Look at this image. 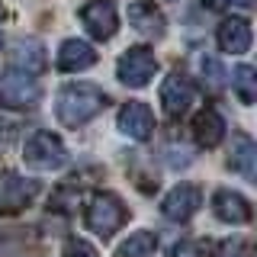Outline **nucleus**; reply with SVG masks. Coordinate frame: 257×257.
I'll list each match as a JSON object with an SVG mask.
<instances>
[{
	"label": "nucleus",
	"mask_w": 257,
	"mask_h": 257,
	"mask_svg": "<svg viewBox=\"0 0 257 257\" xmlns=\"http://www.w3.org/2000/svg\"><path fill=\"white\" fill-rule=\"evenodd\" d=\"M39 196V180H26L20 174H0V212L16 215Z\"/></svg>",
	"instance_id": "nucleus-5"
},
{
	"label": "nucleus",
	"mask_w": 257,
	"mask_h": 257,
	"mask_svg": "<svg viewBox=\"0 0 257 257\" xmlns=\"http://www.w3.org/2000/svg\"><path fill=\"white\" fill-rule=\"evenodd\" d=\"M215 257H257V251H254L251 241H244V238H228L215 247Z\"/></svg>",
	"instance_id": "nucleus-21"
},
{
	"label": "nucleus",
	"mask_w": 257,
	"mask_h": 257,
	"mask_svg": "<svg viewBox=\"0 0 257 257\" xmlns=\"http://www.w3.org/2000/svg\"><path fill=\"white\" fill-rule=\"evenodd\" d=\"M235 90L241 103H257V68L238 64L235 68Z\"/></svg>",
	"instance_id": "nucleus-19"
},
{
	"label": "nucleus",
	"mask_w": 257,
	"mask_h": 257,
	"mask_svg": "<svg viewBox=\"0 0 257 257\" xmlns=\"http://www.w3.org/2000/svg\"><path fill=\"white\" fill-rule=\"evenodd\" d=\"M212 212L219 222H228V225H244L251 219V209H247L244 196H238L231 190H219L212 196Z\"/></svg>",
	"instance_id": "nucleus-12"
},
{
	"label": "nucleus",
	"mask_w": 257,
	"mask_h": 257,
	"mask_svg": "<svg viewBox=\"0 0 257 257\" xmlns=\"http://www.w3.org/2000/svg\"><path fill=\"white\" fill-rule=\"evenodd\" d=\"M193 135L203 148H215L222 139H225V122L215 109H203L196 119H193Z\"/></svg>",
	"instance_id": "nucleus-15"
},
{
	"label": "nucleus",
	"mask_w": 257,
	"mask_h": 257,
	"mask_svg": "<svg viewBox=\"0 0 257 257\" xmlns=\"http://www.w3.org/2000/svg\"><path fill=\"white\" fill-rule=\"evenodd\" d=\"M215 36H219V45L231 55H244L251 48V26H247V20H238V16L225 20Z\"/></svg>",
	"instance_id": "nucleus-13"
},
{
	"label": "nucleus",
	"mask_w": 257,
	"mask_h": 257,
	"mask_svg": "<svg viewBox=\"0 0 257 257\" xmlns=\"http://www.w3.org/2000/svg\"><path fill=\"white\" fill-rule=\"evenodd\" d=\"M206 7H212V10H222V7H228V0H203Z\"/></svg>",
	"instance_id": "nucleus-24"
},
{
	"label": "nucleus",
	"mask_w": 257,
	"mask_h": 257,
	"mask_svg": "<svg viewBox=\"0 0 257 257\" xmlns=\"http://www.w3.org/2000/svg\"><path fill=\"white\" fill-rule=\"evenodd\" d=\"M193 96H196V87H193V80L187 74H180V71L167 74L164 87H161V103H164L167 116H183L190 109Z\"/></svg>",
	"instance_id": "nucleus-8"
},
{
	"label": "nucleus",
	"mask_w": 257,
	"mask_h": 257,
	"mask_svg": "<svg viewBox=\"0 0 257 257\" xmlns=\"http://www.w3.org/2000/svg\"><path fill=\"white\" fill-rule=\"evenodd\" d=\"M167 257H203V251H199V244H193V241H177L171 251H167Z\"/></svg>",
	"instance_id": "nucleus-22"
},
{
	"label": "nucleus",
	"mask_w": 257,
	"mask_h": 257,
	"mask_svg": "<svg viewBox=\"0 0 257 257\" xmlns=\"http://www.w3.org/2000/svg\"><path fill=\"white\" fill-rule=\"evenodd\" d=\"M13 64L23 71H29V74H39V71L45 68V52L39 42H20L13 48Z\"/></svg>",
	"instance_id": "nucleus-17"
},
{
	"label": "nucleus",
	"mask_w": 257,
	"mask_h": 257,
	"mask_svg": "<svg viewBox=\"0 0 257 257\" xmlns=\"http://www.w3.org/2000/svg\"><path fill=\"white\" fill-rule=\"evenodd\" d=\"M199 74H203V80H206V87L209 90H222V84H225V68L215 58H199Z\"/></svg>",
	"instance_id": "nucleus-20"
},
{
	"label": "nucleus",
	"mask_w": 257,
	"mask_h": 257,
	"mask_svg": "<svg viewBox=\"0 0 257 257\" xmlns=\"http://www.w3.org/2000/svg\"><path fill=\"white\" fill-rule=\"evenodd\" d=\"M39 100V84L32 80L29 71L23 68H7L4 74H0V103L10 109H26L32 103Z\"/></svg>",
	"instance_id": "nucleus-4"
},
{
	"label": "nucleus",
	"mask_w": 257,
	"mask_h": 257,
	"mask_svg": "<svg viewBox=\"0 0 257 257\" xmlns=\"http://www.w3.org/2000/svg\"><path fill=\"white\" fill-rule=\"evenodd\" d=\"M231 167L244 177V180L257 183V145L251 139H244V135H238L235 139V148H231Z\"/></svg>",
	"instance_id": "nucleus-16"
},
{
	"label": "nucleus",
	"mask_w": 257,
	"mask_h": 257,
	"mask_svg": "<svg viewBox=\"0 0 257 257\" xmlns=\"http://www.w3.org/2000/svg\"><path fill=\"white\" fill-rule=\"evenodd\" d=\"M128 23H132L142 36H148V39H161L164 29H167L164 13H161L155 4H148V0H135V4L128 7Z\"/></svg>",
	"instance_id": "nucleus-11"
},
{
	"label": "nucleus",
	"mask_w": 257,
	"mask_h": 257,
	"mask_svg": "<svg viewBox=\"0 0 257 257\" xmlns=\"http://www.w3.org/2000/svg\"><path fill=\"white\" fill-rule=\"evenodd\" d=\"M119 128L135 142H148L151 132H155V116H151V109L145 103H128L119 112Z\"/></svg>",
	"instance_id": "nucleus-10"
},
{
	"label": "nucleus",
	"mask_w": 257,
	"mask_h": 257,
	"mask_svg": "<svg viewBox=\"0 0 257 257\" xmlns=\"http://www.w3.org/2000/svg\"><path fill=\"white\" fill-rule=\"evenodd\" d=\"M116 74L125 87H145L151 80V74H155V55H151V48H145V45L128 48L122 58H119Z\"/></svg>",
	"instance_id": "nucleus-6"
},
{
	"label": "nucleus",
	"mask_w": 257,
	"mask_h": 257,
	"mask_svg": "<svg viewBox=\"0 0 257 257\" xmlns=\"http://www.w3.org/2000/svg\"><path fill=\"white\" fill-rule=\"evenodd\" d=\"M125 222V206L119 203L112 193H100L87 206V228L100 238H109L119 231V225Z\"/></svg>",
	"instance_id": "nucleus-3"
},
{
	"label": "nucleus",
	"mask_w": 257,
	"mask_h": 257,
	"mask_svg": "<svg viewBox=\"0 0 257 257\" xmlns=\"http://www.w3.org/2000/svg\"><path fill=\"white\" fill-rule=\"evenodd\" d=\"M64 257H96V251L87 241H71V244L64 247Z\"/></svg>",
	"instance_id": "nucleus-23"
},
{
	"label": "nucleus",
	"mask_w": 257,
	"mask_h": 257,
	"mask_svg": "<svg viewBox=\"0 0 257 257\" xmlns=\"http://www.w3.org/2000/svg\"><path fill=\"white\" fill-rule=\"evenodd\" d=\"M96 61V52L80 39H68L58 52V71H84Z\"/></svg>",
	"instance_id": "nucleus-14"
},
{
	"label": "nucleus",
	"mask_w": 257,
	"mask_h": 257,
	"mask_svg": "<svg viewBox=\"0 0 257 257\" xmlns=\"http://www.w3.org/2000/svg\"><path fill=\"white\" fill-rule=\"evenodd\" d=\"M80 20H84V26L93 39H109V36H116V29H119V16H116L112 0H90V4L80 10Z\"/></svg>",
	"instance_id": "nucleus-7"
},
{
	"label": "nucleus",
	"mask_w": 257,
	"mask_h": 257,
	"mask_svg": "<svg viewBox=\"0 0 257 257\" xmlns=\"http://www.w3.org/2000/svg\"><path fill=\"white\" fill-rule=\"evenodd\" d=\"M199 203H203V196H199L196 183H177V187L164 196L161 212H164L167 219H174V222H187L190 215L199 209Z\"/></svg>",
	"instance_id": "nucleus-9"
},
{
	"label": "nucleus",
	"mask_w": 257,
	"mask_h": 257,
	"mask_svg": "<svg viewBox=\"0 0 257 257\" xmlns=\"http://www.w3.org/2000/svg\"><path fill=\"white\" fill-rule=\"evenodd\" d=\"M23 161H26V167H32V171H61L68 164V151H64L58 135L36 132L26 142V148H23Z\"/></svg>",
	"instance_id": "nucleus-2"
},
{
	"label": "nucleus",
	"mask_w": 257,
	"mask_h": 257,
	"mask_svg": "<svg viewBox=\"0 0 257 257\" xmlns=\"http://www.w3.org/2000/svg\"><path fill=\"white\" fill-rule=\"evenodd\" d=\"M155 235L151 231H135V235H128L122 244H119L116 257H151L155 254Z\"/></svg>",
	"instance_id": "nucleus-18"
},
{
	"label": "nucleus",
	"mask_w": 257,
	"mask_h": 257,
	"mask_svg": "<svg viewBox=\"0 0 257 257\" xmlns=\"http://www.w3.org/2000/svg\"><path fill=\"white\" fill-rule=\"evenodd\" d=\"M106 106V96L93 84H64L58 93V119L64 125H80Z\"/></svg>",
	"instance_id": "nucleus-1"
}]
</instances>
